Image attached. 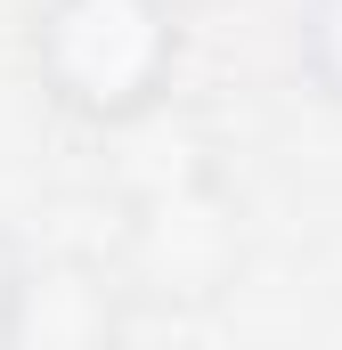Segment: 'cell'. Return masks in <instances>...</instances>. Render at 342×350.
I'll list each match as a JSON object with an SVG mask.
<instances>
[{"instance_id": "4", "label": "cell", "mask_w": 342, "mask_h": 350, "mask_svg": "<svg viewBox=\"0 0 342 350\" xmlns=\"http://www.w3.org/2000/svg\"><path fill=\"white\" fill-rule=\"evenodd\" d=\"M293 66L326 106H342V0H302L293 8Z\"/></svg>"}, {"instance_id": "6", "label": "cell", "mask_w": 342, "mask_h": 350, "mask_svg": "<svg viewBox=\"0 0 342 350\" xmlns=\"http://www.w3.org/2000/svg\"><path fill=\"white\" fill-rule=\"evenodd\" d=\"M171 8H179V16H196V8H212V0H171Z\"/></svg>"}, {"instance_id": "1", "label": "cell", "mask_w": 342, "mask_h": 350, "mask_svg": "<svg viewBox=\"0 0 342 350\" xmlns=\"http://www.w3.org/2000/svg\"><path fill=\"white\" fill-rule=\"evenodd\" d=\"M33 82L90 131H139L171 106L187 16L171 0H41L25 25Z\"/></svg>"}, {"instance_id": "2", "label": "cell", "mask_w": 342, "mask_h": 350, "mask_svg": "<svg viewBox=\"0 0 342 350\" xmlns=\"http://www.w3.org/2000/svg\"><path fill=\"white\" fill-rule=\"evenodd\" d=\"M114 269L139 310L204 318L245 277V204L212 179V163H179L114 204Z\"/></svg>"}, {"instance_id": "5", "label": "cell", "mask_w": 342, "mask_h": 350, "mask_svg": "<svg viewBox=\"0 0 342 350\" xmlns=\"http://www.w3.org/2000/svg\"><path fill=\"white\" fill-rule=\"evenodd\" d=\"M25 269H33V253L0 228V350H16V293H25Z\"/></svg>"}, {"instance_id": "3", "label": "cell", "mask_w": 342, "mask_h": 350, "mask_svg": "<svg viewBox=\"0 0 342 350\" xmlns=\"http://www.w3.org/2000/svg\"><path fill=\"white\" fill-rule=\"evenodd\" d=\"M139 301L114 253H41L16 293V350H106L131 334Z\"/></svg>"}]
</instances>
